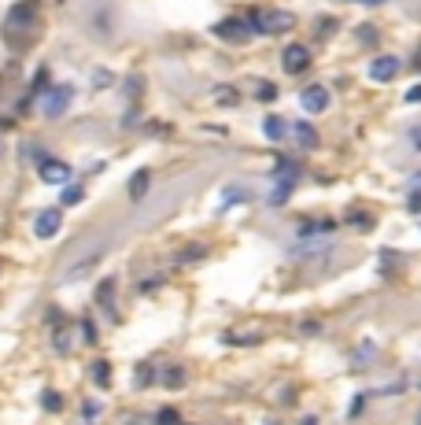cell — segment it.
<instances>
[{
  "mask_svg": "<svg viewBox=\"0 0 421 425\" xmlns=\"http://www.w3.org/2000/svg\"><path fill=\"white\" fill-rule=\"evenodd\" d=\"M96 263H100V251H93V255H85V259H81V263H74L71 270H66V274H63V281H78V278H85V274H89V270H93Z\"/></svg>",
  "mask_w": 421,
  "mask_h": 425,
  "instance_id": "obj_11",
  "label": "cell"
},
{
  "mask_svg": "<svg viewBox=\"0 0 421 425\" xmlns=\"http://www.w3.org/2000/svg\"><path fill=\"white\" fill-rule=\"evenodd\" d=\"M59 226H63V211H59V207H49V211H41V215L34 219V233H37L41 241L56 237V233H59Z\"/></svg>",
  "mask_w": 421,
  "mask_h": 425,
  "instance_id": "obj_4",
  "label": "cell"
},
{
  "mask_svg": "<svg viewBox=\"0 0 421 425\" xmlns=\"http://www.w3.org/2000/svg\"><path fill=\"white\" fill-rule=\"evenodd\" d=\"M399 74V59L395 56H377L373 63H370V78L373 81H392Z\"/></svg>",
  "mask_w": 421,
  "mask_h": 425,
  "instance_id": "obj_8",
  "label": "cell"
},
{
  "mask_svg": "<svg viewBox=\"0 0 421 425\" xmlns=\"http://www.w3.org/2000/svg\"><path fill=\"white\" fill-rule=\"evenodd\" d=\"M281 67H284L288 74L307 71V67H310V52H307L303 45H288V49L281 52Z\"/></svg>",
  "mask_w": 421,
  "mask_h": 425,
  "instance_id": "obj_6",
  "label": "cell"
},
{
  "mask_svg": "<svg viewBox=\"0 0 421 425\" xmlns=\"http://www.w3.org/2000/svg\"><path fill=\"white\" fill-rule=\"evenodd\" d=\"M284 130H288V126H284V119H277V115H270V119L262 122V134L270 137V141H284Z\"/></svg>",
  "mask_w": 421,
  "mask_h": 425,
  "instance_id": "obj_14",
  "label": "cell"
},
{
  "mask_svg": "<svg viewBox=\"0 0 421 425\" xmlns=\"http://www.w3.org/2000/svg\"><path fill=\"white\" fill-rule=\"evenodd\" d=\"M410 211H421V193H417V196H410Z\"/></svg>",
  "mask_w": 421,
  "mask_h": 425,
  "instance_id": "obj_28",
  "label": "cell"
},
{
  "mask_svg": "<svg viewBox=\"0 0 421 425\" xmlns=\"http://www.w3.org/2000/svg\"><path fill=\"white\" fill-rule=\"evenodd\" d=\"M244 196H248V193H244V189H237V185L226 189V204H237V200H244Z\"/></svg>",
  "mask_w": 421,
  "mask_h": 425,
  "instance_id": "obj_21",
  "label": "cell"
},
{
  "mask_svg": "<svg viewBox=\"0 0 421 425\" xmlns=\"http://www.w3.org/2000/svg\"><path fill=\"white\" fill-rule=\"evenodd\" d=\"M362 407H366V399H362V396H355V399H351V418H359Z\"/></svg>",
  "mask_w": 421,
  "mask_h": 425,
  "instance_id": "obj_23",
  "label": "cell"
},
{
  "mask_svg": "<svg viewBox=\"0 0 421 425\" xmlns=\"http://www.w3.org/2000/svg\"><path fill=\"white\" fill-rule=\"evenodd\" d=\"M163 385H167V389H182V385H185V370H182V366H170L167 377H163Z\"/></svg>",
  "mask_w": 421,
  "mask_h": 425,
  "instance_id": "obj_15",
  "label": "cell"
},
{
  "mask_svg": "<svg viewBox=\"0 0 421 425\" xmlns=\"http://www.w3.org/2000/svg\"><path fill=\"white\" fill-rule=\"evenodd\" d=\"M414 148H417V152H421V130L414 134Z\"/></svg>",
  "mask_w": 421,
  "mask_h": 425,
  "instance_id": "obj_30",
  "label": "cell"
},
{
  "mask_svg": "<svg viewBox=\"0 0 421 425\" xmlns=\"http://www.w3.org/2000/svg\"><path fill=\"white\" fill-rule=\"evenodd\" d=\"M407 100H410V104H417V100H421V85H414V89L407 93Z\"/></svg>",
  "mask_w": 421,
  "mask_h": 425,
  "instance_id": "obj_27",
  "label": "cell"
},
{
  "mask_svg": "<svg viewBox=\"0 0 421 425\" xmlns=\"http://www.w3.org/2000/svg\"><path fill=\"white\" fill-rule=\"evenodd\" d=\"M296 181H299V166H292V163H277V170H274V189H270V204H274V207L288 204V196H292Z\"/></svg>",
  "mask_w": 421,
  "mask_h": 425,
  "instance_id": "obj_2",
  "label": "cell"
},
{
  "mask_svg": "<svg viewBox=\"0 0 421 425\" xmlns=\"http://www.w3.org/2000/svg\"><path fill=\"white\" fill-rule=\"evenodd\" d=\"M292 26H296L292 11H259V15H248V30L252 34H288Z\"/></svg>",
  "mask_w": 421,
  "mask_h": 425,
  "instance_id": "obj_1",
  "label": "cell"
},
{
  "mask_svg": "<svg viewBox=\"0 0 421 425\" xmlns=\"http://www.w3.org/2000/svg\"><path fill=\"white\" fill-rule=\"evenodd\" d=\"M41 399H44V407H49V411H59V407H63L59 392H52V389H44V396H41Z\"/></svg>",
  "mask_w": 421,
  "mask_h": 425,
  "instance_id": "obj_18",
  "label": "cell"
},
{
  "mask_svg": "<svg viewBox=\"0 0 421 425\" xmlns=\"http://www.w3.org/2000/svg\"><path fill=\"white\" fill-rule=\"evenodd\" d=\"M211 34L214 37H226V41H244L252 30H248V23H240V19H229V23H218Z\"/></svg>",
  "mask_w": 421,
  "mask_h": 425,
  "instance_id": "obj_9",
  "label": "cell"
},
{
  "mask_svg": "<svg viewBox=\"0 0 421 425\" xmlns=\"http://www.w3.org/2000/svg\"><path fill=\"white\" fill-rule=\"evenodd\" d=\"M37 174H41L44 185H66V181H71V166H66V163H56V159H44Z\"/></svg>",
  "mask_w": 421,
  "mask_h": 425,
  "instance_id": "obj_7",
  "label": "cell"
},
{
  "mask_svg": "<svg viewBox=\"0 0 421 425\" xmlns=\"http://www.w3.org/2000/svg\"><path fill=\"white\" fill-rule=\"evenodd\" d=\"M347 222H351L355 229H373V219L366 215V211H351V215H347Z\"/></svg>",
  "mask_w": 421,
  "mask_h": 425,
  "instance_id": "obj_16",
  "label": "cell"
},
{
  "mask_svg": "<svg viewBox=\"0 0 421 425\" xmlns=\"http://www.w3.org/2000/svg\"><path fill=\"white\" fill-rule=\"evenodd\" d=\"M292 137L303 144V148H314L318 144V134H314V126H307V122H296L292 126Z\"/></svg>",
  "mask_w": 421,
  "mask_h": 425,
  "instance_id": "obj_13",
  "label": "cell"
},
{
  "mask_svg": "<svg viewBox=\"0 0 421 425\" xmlns=\"http://www.w3.org/2000/svg\"><path fill=\"white\" fill-rule=\"evenodd\" d=\"M417 425H421V414H417Z\"/></svg>",
  "mask_w": 421,
  "mask_h": 425,
  "instance_id": "obj_32",
  "label": "cell"
},
{
  "mask_svg": "<svg viewBox=\"0 0 421 425\" xmlns=\"http://www.w3.org/2000/svg\"><path fill=\"white\" fill-rule=\"evenodd\" d=\"M93 374H96V385H100V389H107V385H111V377H107V363H96V366H93Z\"/></svg>",
  "mask_w": 421,
  "mask_h": 425,
  "instance_id": "obj_19",
  "label": "cell"
},
{
  "mask_svg": "<svg viewBox=\"0 0 421 425\" xmlns=\"http://www.w3.org/2000/svg\"><path fill=\"white\" fill-rule=\"evenodd\" d=\"M66 104H71V85H56V89L44 96L41 108H44V115H49V119H59L66 111Z\"/></svg>",
  "mask_w": 421,
  "mask_h": 425,
  "instance_id": "obj_5",
  "label": "cell"
},
{
  "mask_svg": "<svg viewBox=\"0 0 421 425\" xmlns=\"http://www.w3.org/2000/svg\"><path fill=\"white\" fill-rule=\"evenodd\" d=\"M81 333H85V340H89V344L96 340V326H93V322H81Z\"/></svg>",
  "mask_w": 421,
  "mask_h": 425,
  "instance_id": "obj_24",
  "label": "cell"
},
{
  "mask_svg": "<svg viewBox=\"0 0 421 425\" xmlns=\"http://www.w3.org/2000/svg\"><path fill=\"white\" fill-rule=\"evenodd\" d=\"M96 414H100V403H96V399H89L85 407H81V418L89 421V418H96Z\"/></svg>",
  "mask_w": 421,
  "mask_h": 425,
  "instance_id": "obj_20",
  "label": "cell"
},
{
  "mask_svg": "<svg viewBox=\"0 0 421 425\" xmlns=\"http://www.w3.org/2000/svg\"><path fill=\"white\" fill-rule=\"evenodd\" d=\"M211 100H214V104H222V108H233V104L240 100V93H237V89H229V85H214V89H211Z\"/></svg>",
  "mask_w": 421,
  "mask_h": 425,
  "instance_id": "obj_12",
  "label": "cell"
},
{
  "mask_svg": "<svg viewBox=\"0 0 421 425\" xmlns=\"http://www.w3.org/2000/svg\"><path fill=\"white\" fill-rule=\"evenodd\" d=\"M56 351H71V336L66 333H56Z\"/></svg>",
  "mask_w": 421,
  "mask_h": 425,
  "instance_id": "obj_22",
  "label": "cell"
},
{
  "mask_svg": "<svg viewBox=\"0 0 421 425\" xmlns=\"http://www.w3.org/2000/svg\"><path fill=\"white\" fill-rule=\"evenodd\" d=\"M299 108H307L310 115L329 111V89L325 85H307V89L299 93Z\"/></svg>",
  "mask_w": 421,
  "mask_h": 425,
  "instance_id": "obj_3",
  "label": "cell"
},
{
  "mask_svg": "<svg viewBox=\"0 0 421 425\" xmlns=\"http://www.w3.org/2000/svg\"><path fill=\"white\" fill-rule=\"evenodd\" d=\"M148 185H152V174H148V170H137V174L129 178V200H133V204H141L144 193H148Z\"/></svg>",
  "mask_w": 421,
  "mask_h": 425,
  "instance_id": "obj_10",
  "label": "cell"
},
{
  "mask_svg": "<svg viewBox=\"0 0 421 425\" xmlns=\"http://www.w3.org/2000/svg\"><path fill=\"white\" fill-rule=\"evenodd\" d=\"M359 4H381V0H359Z\"/></svg>",
  "mask_w": 421,
  "mask_h": 425,
  "instance_id": "obj_31",
  "label": "cell"
},
{
  "mask_svg": "<svg viewBox=\"0 0 421 425\" xmlns=\"http://www.w3.org/2000/svg\"><path fill=\"white\" fill-rule=\"evenodd\" d=\"M81 196H85V193H81V185H71V189L63 193V204H66V207H74V204H81Z\"/></svg>",
  "mask_w": 421,
  "mask_h": 425,
  "instance_id": "obj_17",
  "label": "cell"
},
{
  "mask_svg": "<svg viewBox=\"0 0 421 425\" xmlns=\"http://www.w3.org/2000/svg\"><path fill=\"white\" fill-rule=\"evenodd\" d=\"M299 425H318V418H310V414H307V418H303Z\"/></svg>",
  "mask_w": 421,
  "mask_h": 425,
  "instance_id": "obj_29",
  "label": "cell"
},
{
  "mask_svg": "<svg viewBox=\"0 0 421 425\" xmlns=\"http://www.w3.org/2000/svg\"><path fill=\"white\" fill-rule=\"evenodd\" d=\"M274 93H277L274 85H262V89H259V96H262V100H274Z\"/></svg>",
  "mask_w": 421,
  "mask_h": 425,
  "instance_id": "obj_26",
  "label": "cell"
},
{
  "mask_svg": "<svg viewBox=\"0 0 421 425\" xmlns=\"http://www.w3.org/2000/svg\"><path fill=\"white\" fill-rule=\"evenodd\" d=\"M174 421H177L174 411H163V414H159V425H174Z\"/></svg>",
  "mask_w": 421,
  "mask_h": 425,
  "instance_id": "obj_25",
  "label": "cell"
}]
</instances>
